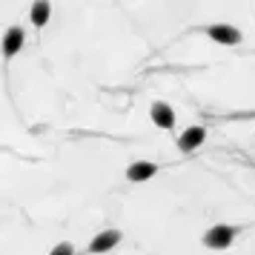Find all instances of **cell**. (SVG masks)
<instances>
[{
  "mask_svg": "<svg viewBox=\"0 0 255 255\" xmlns=\"http://www.w3.org/2000/svg\"><path fill=\"white\" fill-rule=\"evenodd\" d=\"M238 238V230L235 227H230V224H215V227H209L207 232H204V247H209V250H227V247H232V241Z\"/></svg>",
  "mask_w": 255,
  "mask_h": 255,
  "instance_id": "obj_1",
  "label": "cell"
},
{
  "mask_svg": "<svg viewBox=\"0 0 255 255\" xmlns=\"http://www.w3.org/2000/svg\"><path fill=\"white\" fill-rule=\"evenodd\" d=\"M121 230H104V232H98L92 241H89V247H86V253H92V255H98V253H109L112 247H118L121 244Z\"/></svg>",
  "mask_w": 255,
  "mask_h": 255,
  "instance_id": "obj_2",
  "label": "cell"
},
{
  "mask_svg": "<svg viewBox=\"0 0 255 255\" xmlns=\"http://www.w3.org/2000/svg\"><path fill=\"white\" fill-rule=\"evenodd\" d=\"M207 35L215 40V43H224V46H235V43H241V32L230 23H215L207 29Z\"/></svg>",
  "mask_w": 255,
  "mask_h": 255,
  "instance_id": "obj_3",
  "label": "cell"
},
{
  "mask_svg": "<svg viewBox=\"0 0 255 255\" xmlns=\"http://www.w3.org/2000/svg\"><path fill=\"white\" fill-rule=\"evenodd\" d=\"M204 140H207V129L201 127V124H195V127L184 129V135L178 138V149L192 152V149H198V146H204Z\"/></svg>",
  "mask_w": 255,
  "mask_h": 255,
  "instance_id": "obj_4",
  "label": "cell"
},
{
  "mask_svg": "<svg viewBox=\"0 0 255 255\" xmlns=\"http://www.w3.org/2000/svg\"><path fill=\"white\" fill-rule=\"evenodd\" d=\"M149 118H152V124H155L158 129H172V127H175V112H172V106L163 104V101H155V104H152Z\"/></svg>",
  "mask_w": 255,
  "mask_h": 255,
  "instance_id": "obj_5",
  "label": "cell"
},
{
  "mask_svg": "<svg viewBox=\"0 0 255 255\" xmlns=\"http://www.w3.org/2000/svg\"><path fill=\"white\" fill-rule=\"evenodd\" d=\"M0 49H3V58H6V60L14 58V55L23 49V29H20V26H12V29L3 35V43H0Z\"/></svg>",
  "mask_w": 255,
  "mask_h": 255,
  "instance_id": "obj_6",
  "label": "cell"
},
{
  "mask_svg": "<svg viewBox=\"0 0 255 255\" xmlns=\"http://www.w3.org/2000/svg\"><path fill=\"white\" fill-rule=\"evenodd\" d=\"M155 175H158V166H155L152 161H135V163H129V169H127V178L135 181V184L149 181V178H155Z\"/></svg>",
  "mask_w": 255,
  "mask_h": 255,
  "instance_id": "obj_7",
  "label": "cell"
},
{
  "mask_svg": "<svg viewBox=\"0 0 255 255\" xmlns=\"http://www.w3.org/2000/svg\"><path fill=\"white\" fill-rule=\"evenodd\" d=\"M49 17H52V6H49V3H35V6H32V23H35L37 29H43V26L49 23Z\"/></svg>",
  "mask_w": 255,
  "mask_h": 255,
  "instance_id": "obj_8",
  "label": "cell"
},
{
  "mask_svg": "<svg viewBox=\"0 0 255 255\" xmlns=\"http://www.w3.org/2000/svg\"><path fill=\"white\" fill-rule=\"evenodd\" d=\"M49 255H75V247H72L69 241H60V244L52 247V253H49Z\"/></svg>",
  "mask_w": 255,
  "mask_h": 255,
  "instance_id": "obj_9",
  "label": "cell"
}]
</instances>
